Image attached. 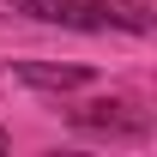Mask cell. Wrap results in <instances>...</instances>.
Wrapping results in <instances>:
<instances>
[{"instance_id":"277c9868","label":"cell","mask_w":157,"mask_h":157,"mask_svg":"<svg viewBox=\"0 0 157 157\" xmlns=\"http://www.w3.org/2000/svg\"><path fill=\"white\" fill-rule=\"evenodd\" d=\"M109 6V24H127V30H151V0H103Z\"/></svg>"},{"instance_id":"3957f363","label":"cell","mask_w":157,"mask_h":157,"mask_svg":"<svg viewBox=\"0 0 157 157\" xmlns=\"http://www.w3.org/2000/svg\"><path fill=\"white\" fill-rule=\"evenodd\" d=\"M48 24H73V30H109V6L103 0H42Z\"/></svg>"},{"instance_id":"5b68a950","label":"cell","mask_w":157,"mask_h":157,"mask_svg":"<svg viewBox=\"0 0 157 157\" xmlns=\"http://www.w3.org/2000/svg\"><path fill=\"white\" fill-rule=\"evenodd\" d=\"M6 6H12V12H24V18H48V6H42V0H6Z\"/></svg>"},{"instance_id":"6da1fadb","label":"cell","mask_w":157,"mask_h":157,"mask_svg":"<svg viewBox=\"0 0 157 157\" xmlns=\"http://www.w3.org/2000/svg\"><path fill=\"white\" fill-rule=\"evenodd\" d=\"M78 127H97V133H145V115H139L133 103H121V97H97V103H85V109H73Z\"/></svg>"},{"instance_id":"7a4b0ae2","label":"cell","mask_w":157,"mask_h":157,"mask_svg":"<svg viewBox=\"0 0 157 157\" xmlns=\"http://www.w3.org/2000/svg\"><path fill=\"white\" fill-rule=\"evenodd\" d=\"M12 78L36 85V91H78V85H91L85 67H55V60H12Z\"/></svg>"},{"instance_id":"8992f818","label":"cell","mask_w":157,"mask_h":157,"mask_svg":"<svg viewBox=\"0 0 157 157\" xmlns=\"http://www.w3.org/2000/svg\"><path fill=\"white\" fill-rule=\"evenodd\" d=\"M6 145H12V139H6V127H0V151H6Z\"/></svg>"}]
</instances>
